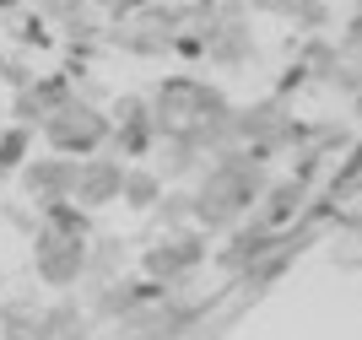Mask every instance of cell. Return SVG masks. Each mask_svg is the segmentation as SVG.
Returning <instances> with one entry per match:
<instances>
[{"label":"cell","mask_w":362,"mask_h":340,"mask_svg":"<svg viewBox=\"0 0 362 340\" xmlns=\"http://www.w3.org/2000/svg\"><path fill=\"white\" fill-rule=\"evenodd\" d=\"M271 168L259 163L255 151H222V157H211V168L200 173L195 184V227L206 238L211 233H238L249 216H255V206L271 194Z\"/></svg>","instance_id":"obj_1"},{"label":"cell","mask_w":362,"mask_h":340,"mask_svg":"<svg viewBox=\"0 0 362 340\" xmlns=\"http://www.w3.org/2000/svg\"><path fill=\"white\" fill-rule=\"evenodd\" d=\"M92 238H87V211L76 206H44L38 211V238H33V270L38 281L65 292V286L87 281Z\"/></svg>","instance_id":"obj_2"},{"label":"cell","mask_w":362,"mask_h":340,"mask_svg":"<svg viewBox=\"0 0 362 340\" xmlns=\"http://www.w3.org/2000/svg\"><path fill=\"white\" fill-rule=\"evenodd\" d=\"M44 130V141H49V151H60V157H98V151L114 141V119L103 114L98 103H87V98H65L60 108H49V119L38 124Z\"/></svg>","instance_id":"obj_3"},{"label":"cell","mask_w":362,"mask_h":340,"mask_svg":"<svg viewBox=\"0 0 362 340\" xmlns=\"http://www.w3.org/2000/svg\"><path fill=\"white\" fill-rule=\"evenodd\" d=\"M151 108H157L163 135H189V130H200L206 119H216L222 108H233V103L222 98V87L200 81V76H168L163 87L151 92Z\"/></svg>","instance_id":"obj_4"},{"label":"cell","mask_w":362,"mask_h":340,"mask_svg":"<svg viewBox=\"0 0 362 340\" xmlns=\"http://www.w3.org/2000/svg\"><path fill=\"white\" fill-rule=\"evenodd\" d=\"M206 233L200 227H179V233H163L151 249H141V281L163 286V292H184L189 276L206 265Z\"/></svg>","instance_id":"obj_5"},{"label":"cell","mask_w":362,"mask_h":340,"mask_svg":"<svg viewBox=\"0 0 362 340\" xmlns=\"http://www.w3.org/2000/svg\"><path fill=\"white\" fill-rule=\"evenodd\" d=\"M206 319V303H189L184 292H163L146 297L130 319H119V340H189Z\"/></svg>","instance_id":"obj_6"},{"label":"cell","mask_w":362,"mask_h":340,"mask_svg":"<svg viewBox=\"0 0 362 340\" xmlns=\"http://www.w3.org/2000/svg\"><path fill=\"white\" fill-rule=\"evenodd\" d=\"M200 38H206V59L211 65H222V71H238V65H249V59L259 54V38H255V28L243 22V11H233V6H216L211 11V22L200 28Z\"/></svg>","instance_id":"obj_7"},{"label":"cell","mask_w":362,"mask_h":340,"mask_svg":"<svg viewBox=\"0 0 362 340\" xmlns=\"http://www.w3.org/2000/svg\"><path fill=\"white\" fill-rule=\"evenodd\" d=\"M114 119V157H146V151L163 146V124H157V108L151 98H119V103L108 108Z\"/></svg>","instance_id":"obj_8"},{"label":"cell","mask_w":362,"mask_h":340,"mask_svg":"<svg viewBox=\"0 0 362 340\" xmlns=\"http://www.w3.org/2000/svg\"><path fill=\"white\" fill-rule=\"evenodd\" d=\"M124 173H130V163H124V157H114V151L81 157V173H76V194H71V206H76V211L119 206V200H124Z\"/></svg>","instance_id":"obj_9"},{"label":"cell","mask_w":362,"mask_h":340,"mask_svg":"<svg viewBox=\"0 0 362 340\" xmlns=\"http://www.w3.org/2000/svg\"><path fill=\"white\" fill-rule=\"evenodd\" d=\"M76 173H81L76 157L49 151V157H33V163L22 168V189H28V200H38V211H44V206H71Z\"/></svg>","instance_id":"obj_10"},{"label":"cell","mask_w":362,"mask_h":340,"mask_svg":"<svg viewBox=\"0 0 362 340\" xmlns=\"http://www.w3.org/2000/svg\"><path fill=\"white\" fill-rule=\"evenodd\" d=\"M33 340H92V313L81 308L76 297L44 303L38 319H33Z\"/></svg>","instance_id":"obj_11"},{"label":"cell","mask_w":362,"mask_h":340,"mask_svg":"<svg viewBox=\"0 0 362 340\" xmlns=\"http://www.w3.org/2000/svg\"><path fill=\"white\" fill-rule=\"evenodd\" d=\"M303 206H308V184H303L298 173H292V178H276L271 194L255 206V222H259V227H271V233H287L292 216H298Z\"/></svg>","instance_id":"obj_12"},{"label":"cell","mask_w":362,"mask_h":340,"mask_svg":"<svg viewBox=\"0 0 362 340\" xmlns=\"http://www.w3.org/2000/svg\"><path fill=\"white\" fill-rule=\"evenodd\" d=\"M163 189H168V178L157 173V168L130 163V173H124V206H130V211H151V206H163Z\"/></svg>","instance_id":"obj_13"},{"label":"cell","mask_w":362,"mask_h":340,"mask_svg":"<svg viewBox=\"0 0 362 340\" xmlns=\"http://www.w3.org/2000/svg\"><path fill=\"white\" fill-rule=\"evenodd\" d=\"M33 163V130L28 124H11V130H0V173H11V168H28Z\"/></svg>","instance_id":"obj_14"},{"label":"cell","mask_w":362,"mask_h":340,"mask_svg":"<svg viewBox=\"0 0 362 340\" xmlns=\"http://www.w3.org/2000/svg\"><path fill=\"white\" fill-rule=\"evenodd\" d=\"M119 238H103V243H92V259H87V276L98 286H108V281H119V276H114V270H119Z\"/></svg>","instance_id":"obj_15"},{"label":"cell","mask_w":362,"mask_h":340,"mask_svg":"<svg viewBox=\"0 0 362 340\" xmlns=\"http://www.w3.org/2000/svg\"><path fill=\"white\" fill-rule=\"evenodd\" d=\"M341 54H351V59H362V6L346 16V28H341Z\"/></svg>","instance_id":"obj_16"},{"label":"cell","mask_w":362,"mask_h":340,"mask_svg":"<svg viewBox=\"0 0 362 340\" xmlns=\"http://www.w3.org/2000/svg\"><path fill=\"white\" fill-rule=\"evenodd\" d=\"M16 6H22V0H0V11H16Z\"/></svg>","instance_id":"obj_17"}]
</instances>
